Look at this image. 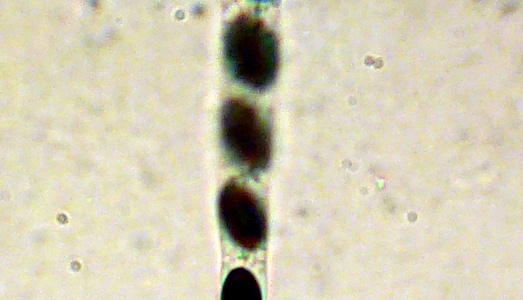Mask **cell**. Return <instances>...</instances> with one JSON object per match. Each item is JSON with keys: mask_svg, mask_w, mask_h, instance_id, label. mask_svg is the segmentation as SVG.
Segmentation results:
<instances>
[{"mask_svg": "<svg viewBox=\"0 0 523 300\" xmlns=\"http://www.w3.org/2000/svg\"><path fill=\"white\" fill-rule=\"evenodd\" d=\"M223 50L230 73L241 84L261 91L274 82L278 42L261 18L251 13L234 17L225 29Z\"/></svg>", "mask_w": 523, "mask_h": 300, "instance_id": "1", "label": "cell"}, {"mask_svg": "<svg viewBox=\"0 0 523 300\" xmlns=\"http://www.w3.org/2000/svg\"><path fill=\"white\" fill-rule=\"evenodd\" d=\"M221 139L230 159L248 173L264 171L272 152L269 123L251 102L240 97L227 99L221 109Z\"/></svg>", "mask_w": 523, "mask_h": 300, "instance_id": "2", "label": "cell"}, {"mask_svg": "<svg viewBox=\"0 0 523 300\" xmlns=\"http://www.w3.org/2000/svg\"><path fill=\"white\" fill-rule=\"evenodd\" d=\"M219 217L230 240L245 250L261 247L267 236V217L260 198L244 184L230 180L221 189Z\"/></svg>", "mask_w": 523, "mask_h": 300, "instance_id": "3", "label": "cell"}, {"mask_svg": "<svg viewBox=\"0 0 523 300\" xmlns=\"http://www.w3.org/2000/svg\"><path fill=\"white\" fill-rule=\"evenodd\" d=\"M221 300H262L261 289L249 270L235 268L223 283Z\"/></svg>", "mask_w": 523, "mask_h": 300, "instance_id": "4", "label": "cell"}]
</instances>
